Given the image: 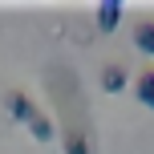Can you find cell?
<instances>
[{
  "label": "cell",
  "mask_w": 154,
  "mask_h": 154,
  "mask_svg": "<svg viewBox=\"0 0 154 154\" xmlns=\"http://www.w3.org/2000/svg\"><path fill=\"white\" fill-rule=\"evenodd\" d=\"M4 106H8V114H12L16 122H29V118L37 114V101H32L29 93H20V89H12V93H8V97H4Z\"/></svg>",
  "instance_id": "obj_1"
},
{
  "label": "cell",
  "mask_w": 154,
  "mask_h": 154,
  "mask_svg": "<svg viewBox=\"0 0 154 154\" xmlns=\"http://www.w3.org/2000/svg\"><path fill=\"white\" fill-rule=\"evenodd\" d=\"M101 89H106V93H118V89H126V69H122L118 61L101 65Z\"/></svg>",
  "instance_id": "obj_2"
},
{
  "label": "cell",
  "mask_w": 154,
  "mask_h": 154,
  "mask_svg": "<svg viewBox=\"0 0 154 154\" xmlns=\"http://www.w3.org/2000/svg\"><path fill=\"white\" fill-rule=\"evenodd\" d=\"M118 20H122V4H114V0L97 4V29H101V32H114Z\"/></svg>",
  "instance_id": "obj_3"
},
{
  "label": "cell",
  "mask_w": 154,
  "mask_h": 154,
  "mask_svg": "<svg viewBox=\"0 0 154 154\" xmlns=\"http://www.w3.org/2000/svg\"><path fill=\"white\" fill-rule=\"evenodd\" d=\"M24 126H29V134H32V138H37V142L53 138V122H49V118L41 114V109H37V114H32V118H29V122H24Z\"/></svg>",
  "instance_id": "obj_4"
},
{
  "label": "cell",
  "mask_w": 154,
  "mask_h": 154,
  "mask_svg": "<svg viewBox=\"0 0 154 154\" xmlns=\"http://www.w3.org/2000/svg\"><path fill=\"white\" fill-rule=\"evenodd\" d=\"M134 45H138L146 57H154V20H146V24L134 29Z\"/></svg>",
  "instance_id": "obj_5"
},
{
  "label": "cell",
  "mask_w": 154,
  "mask_h": 154,
  "mask_svg": "<svg viewBox=\"0 0 154 154\" xmlns=\"http://www.w3.org/2000/svg\"><path fill=\"white\" fill-rule=\"evenodd\" d=\"M134 93H138V97H142V101H146V106L154 109V69H146V73L138 77V81H134Z\"/></svg>",
  "instance_id": "obj_6"
},
{
  "label": "cell",
  "mask_w": 154,
  "mask_h": 154,
  "mask_svg": "<svg viewBox=\"0 0 154 154\" xmlns=\"http://www.w3.org/2000/svg\"><path fill=\"white\" fill-rule=\"evenodd\" d=\"M65 154H89V138L81 130H69L65 134Z\"/></svg>",
  "instance_id": "obj_7"
}]
</instances>
